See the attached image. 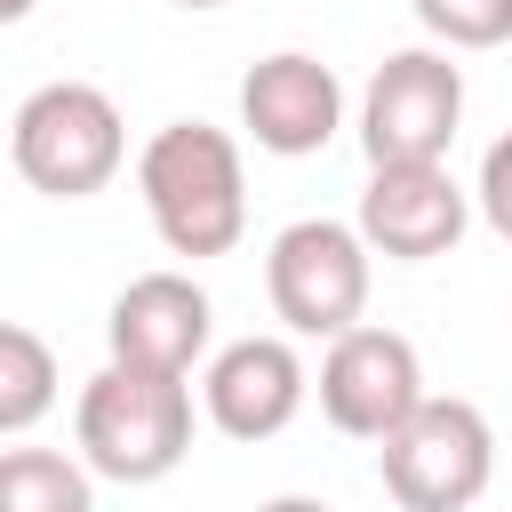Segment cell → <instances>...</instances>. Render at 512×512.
Segmentation results:
<instances>
[{
  "instance_id": "obj_1",
  "label": "cell",
  "mask_w": 512,
  "mask_h": 512,
  "mask_svg": "<svg viewBox=\"0 0 512 512\" xmlns=\"http://www.w3.org/2000/svg\"><path fill=\"white\" fill-rule=\"evenodd\" d=\"M136 192L152 232L168 240V256H232L248 232V176H240V144L208 120H168L144 152H136Z\"/></svg>"
},
{
  "instance_id": "obj_2",
  "label": "cell",
  "mask_w": 512,
  "mask_h": 512,
  "mask_svg": "<svg viewBox=\"0 0 512 512\" xmlns=\"http://www.w3.org/2000/svg\"><path fill=\"white\" fill-rule=\"evenodd\" d=\"M72 432H80V456L96 464V480L152 488V480H168L192 456V384L184 376H160V368L104 360L80 384Z\"/></svg>"
},
{
  "instance_id": "obj_3",
  "label": "cell",
  "mask_w": 512,
  "mask_h": 512,
  "mask_svg": "<svg viewBox=\"0 0 512 512\" xmlns=\"http://www.w3.org/2000/svg\"><path fill=\"white\" fill-rule=\"evenodd\" d=\"M8 160L32 192L48 200H88L120 176L128 160V128H120V104L96 88V80H48L16 104L8 120Z\"/></svg>"
},
{
  "instance_id": "obj_4",
  "label": "cell",
  "mask_w": 512,
  "mask_h": 512,
  "mask_svg": "<svg viewBox=\"0 0 512 512\" xmlns=\"http://www.w3.org/2000/svg\"><path fill=\"white\" fill-rule=\"evenodd\" d=\"M384 496L400 512H472L496 480V432L472 400H424L392 440H376Z\"/></svg>"
},
{
  "instance_id": "obj_5",
  "label": "cell",
  "mask_w": 512,
  "mask_h": 512,
  "mask_svg": "<svg viewBox=\"0 0 512 512\" xmlns=\"http://www.w3.org/2000/svg\"><path fill=\"white\" fill-rule=\"evenodd\" d=\"M368 240L336 216H296L264 248V296L288 336H344L368 312Z\"/></svg>"
},
{
  "instance_id": "obj_6",
  "label": "cell",
  "mask_w": 512,
  "mask_h": 512,
  "mask_svg": "<svg viewBox=\"0 0 512 512\" xmlns=\"http://www.w3.org/2000/svg\"><path fill=\"white\" fill-rule=\"evenodd\" d=\"M464 128V64H448V48H400L368 72L360 88V152L368 168L392 160H448Z\"/></svg>"
},
{
  "instance_id": "obj_7",
  "label": "cell",
  "mask_w": 512,
  "mask_h": 512,
  "mask_svg": "<svg viewBox=\"0 0 512 512\" xmlns=\"http://www.w3.org/2000/svg\"><path fill=\"white\" fill-rule=\"evenodd\" d=\"M424 400H432L424 392V360H416V344L400 328H368L360 320V328L328 336V352H320V416L336 432L392 440Z\"/></svg>"
},
{
  "instance_id": "obj_8",
  "label": "cell",
  "mask_w": 512,
  "mask_h": 512,
  "mask_svg": "<svg viewBox=\"0 0 512 512\" xmlns=\"http://www.w3.org/2000/svg\"><path fill=\"white\" fill-rule=\"evenodd\" d=\"M472 224V192L448 176V160H392V168H368V192H360V240L392 264H432L464 240Z\"/></svg>"
},
{
  "instance_id": "obj_9",
  "label": "cell",
  "mask_w": 512,
  "mask_h": 512,
  "mask_svg": "<svg viewBox=\"0 0 512 512\" xmlns=\"http://www.w3.org/2000/svg\"><path fill=\"white\" fill-rule=\"evenodd\" d=\"M240 128H248L256 152L304 160V152H320V144L344 128V88H336V72H328L320 56H304V48L256 56V64L240 72Z\"/></svg>"
},
{
  "instance_id": "obj_10",
  "label": "cell",
  "mask_w": 512,
  "mask_h": 512,
  "mask_svg": "<svg viewBox=\"0 0 512 512\" xmlns=\"http://www.w3.org/2000/svg\"><path fill=\"white\" fill-rule=\"evenodd\" d=\"M208 328H216V304L192 272H136L120 296H112V320H104V344L112 360L128 368H160V376H192V360L208 352Z\"/></svg>"
},
{
  "instance_id": "obj_11",
  "label": "cell",
  "mask_w": 512,
  "mask_h": 512,
  "mask_svg": "<svg viewBox=\"0 0 512 512\" xmlns=\"http://www.w3.org/2000/svg\"><path fill=\"white\" fill-rule=\"evenodd\" d=\"M304 392H312V376H304V360H296L288 336H240L200 376V408H208V424L224 440H272V432H288L296 408H304Z\"/></svg>"
},
{
  "instance_id": "obj_12",
  "label": "cell",
  "mask_w": 512,
  "mask_h": 512,
  "mask_svg": "<svg viewBox=\"0 0 512 512\" xmlns=\"http://www.w3.org/2000/svg\"><path fill=\"white\" fill-rule=\"evenodd\" d=\"M0 512H96V464L64 456V448H8Z\"/></svg>"
},
{
  "instance_id": "obj_13",
  "label": "cell",
  "mask_w": 512,
  "mask_h": 512,
  "mask_svg": "<svg viewBox=\"0 0 512 512\" xmlns=\"http://www.w3.org/2000/svg\"><path fill=\"white\" fill-rule=\"evenodd\" d=\"M48 408H56V352H48L40 328L8 320V328H0V432L24 440Z\"/></svg>"
},
{
  "instance_id": "obj_14",
  "label": "cell",
  "mask_w": 512,
  "mask_h": 512,
  "mask_svg": "<svg viewBox=\"0 0 512 512\" xmlns=\"http://www.w3.org/2000/svg\"><path fill=\"white\" fill-rule=\"evenodd\" d=\"M408 8L440 48H504L512 40V0H408Z\"/></svg>"
},
{
  "instance_id": "obj_15",
  "label": "cell",
  "mask_w": 512,
  "mask_h": 512,
  "mask_svg": "<svg viewBox=\"0 0 512 512\" xmlns=\"http://www.w3.org/2000/svg\"><path fill=\"white\" fill-rule=\"evenodd\" d=\"M472 200H480V216H488V232L512 248V128L480 152V184H472Z\"/></svg>"
},
{
  "instance_id": "obj_16",
  "label": "cell",
  "mask_w": 512,
  "mask_h": 512,
  "mask_svg": "<svg viewBox=\"0 0 512 512\" xmlns=\"http://www.w3.org/2000/svg\"><path fill=\"white\" fill-rule=\"evenodd\" d=\"M256 512H336V504H320V496H264Z\"/></svg>"
},
{
  "instance_id": "obj_17",
  "label": "cell",
  "mask_w": 512,
  "mask_h": 512,
  "mask_svg": "<svg viewBox=\"0 0 512 512\" xmlns=\"http://www.w3.org/2000/svg\"><path fill=\"white\" fill-rule=\"evenodd\" d=\"M0 16H8V24H24V16H32V0H0Z\"/></svg>"
},
{
  "instance_id": "obj_18",
  "label": "cell",
  "mask_w": 512,
  "mask_h": 512,
  "mask_svg": "<svg viewBox=\"0 0 512 512\" xmlns=\"http://www.w3.org/2000/svg\"><path fill=\"white\" fill-rule=\"evenodd\" d=\"M176 8H224V0H176Z\"/></svg>"
}]
</instances>
